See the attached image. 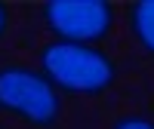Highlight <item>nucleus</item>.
Wrapping results in <instances>:
<instances>
[{
    "label": "nucleus",
    "mask_w": 154,
    "mask_h": 129,
    "mask_svg": "<svg viewBox=\"0 0 154 129\" xmlns=\"http://www.w3.org/2000/svg\"><path fill=\"white\" fill-rule=\"evenodd\" d=\"M0 111L31 126H53L62 117V98L59 89L46 80V74H37L22 64H3L0 68Z\"/></svg>",
    "instance_id": "f03ea898"
},
{
    "label": "nucleus",
    "mask_w": 154,
    "mask_h": 129,
    "mask_svg": "<svg viewBox=\"0 0 154 129\" xmlns=\"http://www.w3.org/2000/svg\"><path fill=\"white\" fill-rule=\"evenodd\" d=\"M126 19H130V31L136 34V40L154 56V0L133 3L130 12H126Z\"/></svg>",
    "instance_id": "20e7f679"
},
{
    "label": "nucleus",
    "mask_w": 154,
    "mask_h": 129,
    "mask_svg": "<svg viewBox=\"0 0 154 129\" xmlns=\"http://www.w3.org/2000/svg\"><path fill=\"white\" fill-rule=\"evenodd\" d=\"M6 28H9V9H6L3 3H0V37L6 34Z\"/></svg>",
    "instance_id": "423d86ee"
},
{
    "label": "nucleus",
    "mask_w": 154,
    "mask_h": 129,
    "mask_svg": "<svg viewBox=\"0 0 154 129\" xmlns=\"http://www.w3.org/2000/svg\"><path fill=\"white\" fill-rule=\"evenodd\" d=\"M40 64H43L46 80L56 89L77 92V95H99L117 77L114 58L86 43L53 40L40 49Z\"/></svg>",
    "instance_id": "f257e3e1"
},
{
    "label": "nucleus",
    "mask_w": 154,
    "mask_h": 129,
    "mask_svg": "<svg viewBox=\"0 0 154 129\" xmlns=\"http://www.w3.org/2000/svg\"><path fill=\"white\" fill-rule=\"evenodd\" d=\"M114 129H154V123L145 117H123V120L114 123Z\"/></svg>",
    "instance_id": "39448f33"
},
{
    "label": "nucleus",
    "mask_w": 154,
    "mask_h": 129,
    "mask_svg": "<svg viewBox=\"0 0 154 129\" xmlns=\"http://www.w3.org/2000/svg\"><path fill=\"white\" fill-rule=\"evenodd\" d=\"M43 22L59 40L93 46L114 25V6L108 0H49Z\"/></svg>",
    "instance_id": "7ed1b4c3"
}]
</instances>
